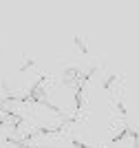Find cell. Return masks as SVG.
Here are the masks:
<instances>
[{
	"instance_id": "obj_1",
	"label": "cell",
	"mask_w": 139,
	"mask_h": 148,
	"mask_svg": "<svg viewBox=\"0 0 139 148\" xmlns=\"http://www.w3.org/2000/svg\"><path fill=\"white\" fill-rule=\"evenodd\" d=\"M55 148H82L75 139H71V137H62L60 142H58V146Z\"/></svg>"
}]
</instances>
